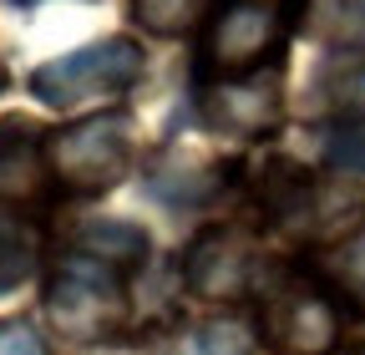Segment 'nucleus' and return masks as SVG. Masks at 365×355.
Returning a JSON list of instances; mask_svg holds the SVG:
<instances>
[{
    "label": "nucleus",
    "instance_id": "obj_14",
    "mask_svg": "<svg viewBox=\"0 0 365 355\" xmlns=\"http://www.w3.org/2000/svg\"><path fill=\"white\" fill-rule=\"evenodd\" d=\"M309 31L325 46H365V0H309Z\"/></svg>",
    "mask_w": 365,
    "mask_h": 355
},
{
    "label": "nucleus",
    "instance_id": "obj_19",
    "mask_svg": "<svg viewBox=\"0 0 365 355\" xmlns=\"http://www.w3.org/2000/svg\"><path fill=\"white\" fill-rule=\"evenodd\" d=\"M11 6H41V0H11Z\"/></svg>",
    "mask_w": 365,
    "mask_h": 355
},
{
    "label": "nucleus",
    "instance_id": "obj_10",
    "mask_svg": "<svg viewBox=\"0 0 365 355\" xmlns=\"http://www.w3.org/2000/svg\"><path fill=\"white\" fill-rule=\"evenodd\" d=\"M254 345H259V325H249L244 315H208L168 330L153 355H254Z\"/></svg>",
    "mask_w": 365,
    "mask_h": 355
},
{
    "label": "nucleus",
    "instance_id": "obj_7",
    "mask_svg": "<svg viewBox=\"0 0 365 355\" xmlns=\"http://www.w3.org/2000/svg\"><path fill=\"white\" fill-rule=\"evenodd\" d=\"M182 279L198 299H244L254 294L259 279V254L249 229L234 224H213L188 244V259H182Z\"/></svg>",
    "mask_w": 365,
    "mask_h": 355
},
{
    "label": "nucleus",
    "instance_id": "obj_9",
    "mask_svg": "<svg viewBox=\"0 0 365 355\" xmlns=\"http://www.w3.org/2000/svg\"><path fill=\"white\" fill-rule=\"evenodd\" d=\"M249 198L269 229H309L319 218V183L289 158H269L249 178Z\"/></svg>",
    "mask_w": 365,
    "mask_h": 355
},
{
    "label": "nucleus",
    "instance_id": "obj_16",
    "mask_svg": "<svg viewBox=\"0 0 365 355\" xmlns=\"http://www.w3.org/2000/svg\"><path fill=\"white\" fill-rule=\"evenodd\" d=\"M213 11V0H132V16L153 36H188L203 16Z\"/></svg>",
    "mask_w": 365,
    "mask_h": 355
},
{
    "label": "nucleus",
    "instance_id": "obj_13",
    "mask_svg": "<svg viewBox=\"0 0 365 355\" xmlns=\"http://www.w3.org/2000/svg\"><path fill=\"white\" fill-rule=\"evenodd\" d=\"M41 264V229L31 213L0 208V294H16Z\"/></svg>",
    "mask_w": 365,
    "mask_h": 355
},
{
    "label": "nucleus",
    "instance_id": "obj_6",
    "mask_svg": "<svg viewBox=\"0 0 365 355\" xmlns=\"http://www.w3.org/2000/svg\"><path fill=\"white\" fill-rule=\"evenodd\" d=\"M198 117L218 138H269L279 132L284 117V86H279V61L259 66L249 76H223V81H198Z\"/></svg>",
    "mask_w": 365,
    "mask_h": 355
},
{
    "label": "nucleus",
    "instance_id": "obj_18",
    "mask_svg": "<svg viewBox=\"0 0 365 355\" xmlns=\"http://www.w3.org/2000/svg\"><path fill=\"white\" fill-rule=\"evenodd\" d=\"M0 355H51L31 320H0Z\"/></svg>",
    "mask_w": 365,
    "mask_h": 355
},
{
    "label": "nucleus",
    "instance_id": "obj_15",
    "mask_svg": "<svg viewBox=\"0 0 365 355\" xmlns=\"http://www.w3.org/2000/svg\"><path fill=\"white\" fill-rule=\"evenodd\" d=\"M319 86H325V102L345 117H360L365 112V51L360 46H345L325 71H319Z\"/></svg>",
    "mask_w": 365,
    "mask_h": 355
},
{
    "label": "nucleus",
    "instance_id": "obj_11",
    "mask_svg": "<svg viewBox=\"0 0 365 355\" xmlns=\"http://www.w3.org/2000/svg\"><path fill=\"white\" fill-rule=\"evenodd\" d=\"M148 249H153L148 229L127 224V218H81V224L71 229V254L102 259V264H112V269H122V274H132L137 264L148 259Z\"/></svg>",
    "mask_w": 365,
    "mask_h": 355
},
{
    "label": "nucleus",
    "instance_id": "obj_12",
    "mask_svg": "<svg viewBox=\"0 0 365 355\" xmlns=\"http://www.w3.org/2000/svg\"><path fill=\"white\" fill-rule=\"evenodd\" d=\"M314 274L330 284L340 309L365 315V229H350L345 239H335L325 254L314 259Z\"/></svg>",
    "mask_w": 365,
    "mask_h": 355
},
{
    "label": "nucleus",
    "instance_id": "obj_5",
    "mask_svg": "<svg viewBox=\"0 0 365 355\" xmlns=\"http://www.w3.org/2000/svg\"><path fill=\"white\" fill-rule=\"evenodd\" d=\"M143 46H132L127 36H107L91 41V46H76L56 61H41L31 71V97L46 107H76L86 97H117L143 76Z\"/></svg>",
    "mask_w": 365,
    "mask_h": 355
},
{
    "label": "nucleus",
    "instance_id": "obj_1",
    "mask_svg": "<svg viewBox=\"0 0 365 355\" xmlns=\"http://www.w3.org/2000/svg\"><path fill=\"white\" fill-rule=\"evenodd\" d=\"M254 325L274 355H330L345 309L330 284L304 264H274L254 279Z\"/></svg>",
    "mask_w": 365,
    "mask_h": 355
},
{
    "label": "nucleus",
    "instance_id": "obj_21",
    "mask_svg": "<svg viewBox=\"0 0 365 355\" xmlns=\"http://www.w3.org/2000/svg\"><path fill=\"white\" fill-rule=\"evenodd\" d=\"M355 355H365V345H360V350H355Z\"/></svg>",
    "mask_w": 365,
    "mask_h": 355
},
{
    "label": "nucleus",
    "instance_id": "obj_17",
    "mask_svg": "<svg viewBox=\"0 0 365 355\" xmlns=\"http://www.w3.org/2000/svg\"><path fill=\"white\" fill-rule=\"evenodd\" d=\"M330 163L335 168H365V122H355V117H345L340 127H335V143H330Z\"/></svg>",
    "mask_w": 365,
    "mask_h": 355
},
{
    "label": "nucleus",
    "instance_id": "obj_2",
    "mask_svg": "<svg viewBox=\"0 0 365 355\" xmlns=\"http://www.w3.org/2000/svg\"><path fill=\"white\" fill-rule=\"evenodd\" d=\"M309 0H213L203 46H198V81L249 76L284 56Z\"/></svg>",
    "mask_w": 365,
    "mask_h": 355
},
{
    "label": "nucleus",
    "instance_id": "obj_4",
    "mask_svg": "<svg viewBox=\"0 0 365 355\" xmlns=\"http://www.w3.org/2000/svg\"><path fill=\"white\" fill-rule=\"evenodd\" d=\"M127 274L86 254H61V264L46 279V315L51 325L81 345H102L127 325Z\"/></svg>",
    "mask_w": 365,
    "mask_h": 355
},
{
    "label": "nucleus",
    "instance_id": "obj_3",
    "mask_svg": "<svg viewBox=\"0 0 365 355\" xmlns=\"http://www.w3.org/2000/svg\"><path fill=\"white\" fill-rule=\"evenodd\" d=\"M137 158L132 117L127 112H91L81 122H66L46 132V163H51L56 193L71 198H102L112 193Z\"/></svg>",
    "mask_w": 365,
    "mask_h": 355
},
{
    "label": "nucleus",
    "instance_id": "obj_8",
    "mask_svg": "<svg viewBox=\"0 0 365 355\" xmlns=\"http://www.w3.org/2000/svg\"><path fill=\"white\" fill-rule=\"evenodd\" d=\"M51 163H46V132L31 117H0V208L41 213L51 203Z\"/></svg>",
    "mask_w": 365,
    "mask_h": 355
},
{
    "label": "nucleus",
    "instance_id": "obj_20",
    "mask_svg": "<svg viewBox=\"0 0 365 355\" xmlns=\"http://www.w3.org/2000/svg\"><path fill=\"white\" fill-rule=\"evenodd\" d=\"M0 86H6V71H0Z\"/></svg>",
    "mask_w": 365,
    "mask_h": 355
}]
</instances>
